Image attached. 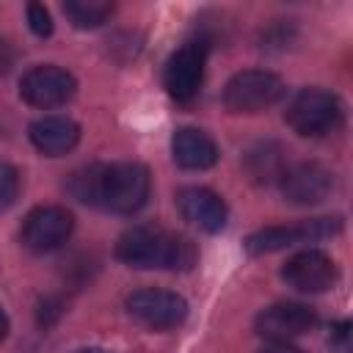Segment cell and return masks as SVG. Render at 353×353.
Segmentation results:
<instances>
[{
    "mask_svg": "<svg viewBox=\"0 0 353 353\" xmlns=\"http://www.w3.org/2000/svg\"><path fill=\"white\" fill-rule=\"evenodd\" d=\"M63 14L72 19L74 28H99L113 17V3L105 0H69L63 3Z\"/></svg>",
    "mask_w": 353,
    "mask_h": 353,
    "instance_id": "obj_17",
    "label": "cell"
},
{
    "mask_svg": "<svg viewBox=\"0 0 353 353\" xmlns=\"http://www.w3.org/2000/svg\"><path fill=\"white\" fill-rule=\"evenodd\" d=\"M8 336V317H6V312L0 309V342Z\"/></svg>",
    "mask_w": 353,
    "mask_h": 353,
    "instance_id": "obj_22",
    "label": "cell"
},
{
    "mask_svg": "<svg viewBox=\"0 0 353 353\" xmlns=\"http://www.w3.org/2000/svg\"><path fill=\"white\" fill-rule=\"evenodd\" d=\"M259 353H303V350L295 347V345H290V342H270V345H265Z\"/></svg>",
    "mask_w": 353,
    "mask_h": 353,
    "instance_id": "obj_21",
    "label": "cell"
},
{
    "mask_svg": "<svg viewBox=\"0 0 353 353\" xmlns=\"http://www.w3.org/2000/svg\"><path fill=\"white\" fill-rule=\"evenodd\" d=\"M171 154L185 171H207L221 157L218 143L199 127H179L171 138Z\"/></svg>",
    "mask_w": 353,
    "mask_h": 353,
    "instance_id": "obj_14",
    "label": "cell"
},
{
    "mask_svg": "<svg viewBox=\"0 0 353 353\" xmlns=\"http://www.w3.org/2000/svg\"><path fill=\"white\" fill-rule=\"evenodd\" d=\"M77 91V80L69 69L55 66V63H41L33 66L22 74L19 80V97L39 110H52L66 105Z\"/></svg>",
    "mask_w": 353,
    "mask_h": 353,
    "instance_id": "obj_9",
    "label": "cell"
},
{
    "mask_svg": "<svg viewBox=\"0 0 353 353\" xmlns=\"http://www.w3.org/2000/svg\"><path fill=\"white\" fill-rule=\"evenodd\" d=\"M243 165H245V174L251 182L273 185L281 179V174L287 168V157L276 141H259L243 154Z\"/></svg>",
    "mask_w": 353,
    "mask_h": 353,
    "instance_id": "obj_16",
    "label": "cell"
},
{
    "mask_svg": "<svg viewBox=\"0 0 353 353\" xmlns=\"http://www.w3.org/2000/svg\"><path fill=\"white\" fill-rule=\"evenodd\" d=\"M176 207H179L182 218L190 221L193 226H199L201 232H221L229 221L226 201L210 188H199V185L182 188L176 193Z\"/></svg>",
    "mask_w": 353,
    "mask_h": 353,
    "instance_id": "obj_13",
    "label": "cell"
},
{
    "mask_svg": "<svg viewBox=\"0 0 353 353\" xmlns=\"http://www.w3.org/2000/svg\"><path fill=\"white\" fill-rule=\"evenodd\" d=\"M116 256L135 270H190L199 262L193 240L160 226H132L116 243Z\"/></svg>",
    "mask_w": 353,
    "mask_h": 353,
    "instance_id": "obj_2",
    "label": "cell"
},
{
    "mask_svg": "<svg viewBox=\"0 0 353 353\" xmlns=\"http://www.w3.org/2000/svg\"><path fill=\"white\" fill-rule=\"evenodd\" d=\"M284 97V83L268 69H243L223 88V105L232 113H262Z\"/></svg>",
    "mask_w": 353,
    "mask_h": 353,
    "instance_id": "obj_4",
    "label": "cell"
},
{
    "mask_svg": "<svg viewBox=\"0 0 353 353\" xmlns=\"http://www.w3.org/2000/svg\"><path fill=\"white\" fill-rule=\"evenodd\" d=\"M66 190L88 204V207H102L116 215H135L152 193V174L141 163H94L85 168H77Z\"/></svg>",
    "mask_w": 353,
    "mask_h": 353,
    "instance_id": "obj_1",
    "label": "cell"
},
{
    "mask_svg": "<svg viewBox=\"0 0 353 353\" xmlns=\"http://www.w3.org/2000/svg\"><path fill=\"white\" fill-rule=\"evenodd\" d=\"M342 232V218H309V221H298V223H287V226H265L254 234L245 237V248L248 254L259 256V254H273L298 243H314V240H325Z\"/></svg>",
    "mask_w": 353,
    "mask_h": 353,
    "instance_id": "obj_6",
    "label": "cell"
},
{
    "mask_svg": "<svg viewBox=\"0 0 353 353\" xmlns=\"http://www.w3.org/2000/svg\"><path fill=\"white\" fill-rule=\"evenodd\" d=\"M284 119L303 138H325V135H334V132L342 130L345 102L334 91L312 85V88L298 91L290 99V105L284 110Z\"/></svg>",
    "mask_w": 353,
    "mask_h": 353,
    "instance_id": "obj_3",
    "label": "cell"
},
{
    "mask_svg": "<svg viewBox=\"0 0 353 353\" xmlns=\"http://www.w3.org/2000/svg\"><path fill=\"white\" fill-rule=\"evenodd\" d=\"M28 135H30V143L41 154L61 157L80 143V124L69 116H44L30 124Z\"/></svg>",
    "mask_w": 353,
    "mask_h": 353,
    "instance_id": "obj_15",
    "label": "cell"
},
{
    "mask_svg": "<svg viewBox=\"0 0 353 353\" xmlns=\"http://www.w3.org/2000/svg\"><path fill=\"white\" fill-rule=\"evenodd\" d=\"M314 323H317V314L312 306L298 303V301H281V303L265 306L256 314L254 328L259 336H265L270 342H290V339L312 331Z\"/></svg>",
    "mask_w": 353,
    "mask_h": 353,
    "instance_id": "obj_11",
    "label": "cell"
},
{
    "mask_svg": "<svg viewBox=\"0 0 353 353\" xmlns=\"http://www.w3.org/2000/svg\"><path fill=\"white\" fill-rule=\"evenodd\" d=\"M19 185H22L19 171H17L11 163L0 160V210L11 207V204L17 201V196H19Z\"/></svg>",
    "mask_w": 353,
    "mask_h": 353,
    "instance_id": "obj_18",
    "label": "cell"
},
{
    "mask_svg": "<svg viewBox=\"0 0 353 353\" xmlns=\"http://www.w3.org/2000/svg\"><path fill=\"white\" fill-rule=\"evenodd\" d=\"M74 232V218L66 207L58 204H41L33 207L19 229V240L33 254H50L61 248Z\"/></svg>",
    "mask_w": 353,
    "mask_h": 353,
    "instance_id": "obj_8",
    "label": "cell"
},
{
    "mask_svg": "<svg viewBox=\"0 0 353 353\" xmlns=\"http://www.w3.org/2000/svg\"><path fill=\"white\" fill-rule=\"evenodd\" d=\"M328 347L331 353H350V323L339 320L328 328Z\"/></svg>",
    "mask_w": 353,
    "mask_h": 353,
    "instance_id": "obj_20",
    "label": "cell"
},
{
    "mask_svg": "<svg viewBox=\"0 0 353 353\" xmlns=\"http://www.w3.org/2000/svg\"><path fill=\"white\" fill-rule=\"evenodd\" d=\"M281 279L298 292H325L336 284L339 270H336V262L325 251L303 248L284 262Z\"/></svg>",
    "mask_w": 353,
    "mask_h": 353,
    "instance_id": "obj_10",
    "label": "cell"
},
{
    "mask_svg": "<svg viewBox=\"0 0 353 353\" xmlns=\"http://www.w3.org/2000/svg\"><path fill=\"white\" fill-rule=\"evenodd\" d=\"M207 50H210V44L204 39H196V41H185L182 47H176L168 55L165 69H163V85L171 99L182 102V105L196 99V94L201 91V83H204Z\"/></svg>",
    "mask_w": 353,
    "mask_h": 353,
    "instance_id": "obj_5",
    "label": "cell"
},
{
    "mask_svg": "<svg viewBox=\"0 0 353 353\" xmlns=\"http://www.w3.org/2000/svg\"><path fill=\"white\" fill-rule=\"evenodd\" d=\"M279 188L290 204L309 207L328 199V193L334 190V174L320 163H295L284 168Z\"/></svg>",
    "mask_w": 353,
    "mask_h": 353,
    "instance_id": "obj_12",
    "label": "cell"
},
{
    "mask_svg": "<svg viewBox=\"0 0 353 353\" xmlns=\"http://www.w3.org/2000/svg\"><path fill=\"white\" fill-rule=\"evenodd\" d=\"M28 28L39 36V39H47L52 33V17L50 11L41 6V3H30L28 6Z\"/></svg>",
    "mask_w": 353,
    "mask_h": 353,
    "instance_id": "obj_19",
    "label": "cell"
},
{
    "mask_svg": "<svg viewBox=\"0 0 353 353\" xmlns=\"http://www.w3.org/2000/svg\"><path fill=\"white\" fill-rule=\"evenodd\" d=\"M124 306H127V314L149 331L179 328L188 317V301L171 290H154V287L135 290L127 295Z\"/></svg>",
    "mask_w": 353,
    "mask_h": 353,
    "instance_id": "obj_7",
    "label": "cell"
},
{
    "mask_svg": "<svg viewBox=\"0 0 353 353\" xmlns=\"http://www.w3.org/2000/svg\"><path fill=\"white\" fill-rule=\"evenodd\" d=\"M74 353H110V350H105V347H80Z\"/></svg>",
    "mask_w": 353,
    "mask_h": 353,
    "instance_id": "obj_23",
    "label": "cell"
}]
</instances>
